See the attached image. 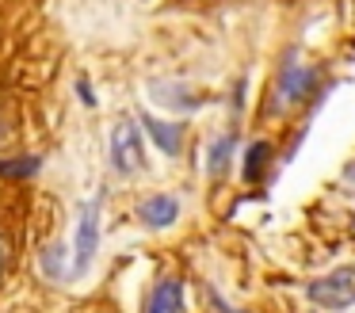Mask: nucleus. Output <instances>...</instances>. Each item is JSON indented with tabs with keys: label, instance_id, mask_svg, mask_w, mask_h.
<instances>
[{
	"label": "nucleus",
	"instance_id": "4",
	"mask_svg": "<svg viewBox=\"0 0 355 313\" xmlns=\"http://www.w3.org/2000/svg\"><path fill=\"white\" fill-rule=\"evenodd\" d=\"M96 248H100V198L80 206L77 241H73V252H69V256H73V275H85V271H88Z\"/></svg>",
	"mask_w": 355,
	"mask_h": 313
},
{
	"label": "nucleus",
	"instance_id": "9",
	"mask_svg": "<svg viewBox=\"0 0 355 313\" xmlns=\"http://www.w3.org/2000/svg\"><path fill=\"white\" fill-rule=\"evenodd\" d=\"M42 271H46L54 282L77 279V275H73V256H69L65 244H50V248H42Z\"/></svg>",
	"mask_w": 355,
	"mask_h": 313
},
{
	"label": "nucleus",
	"instance_id": "3",
	"mask_svg": "<svg viewBox=\"0 0 355 313\" xmlns=\"http://www.w3.org/2000/svg\"><path fill=\"white\" fill-rule=\"evenodd\" d=\"M306 294L321 310H347V305H355V267H336V271L313 279L306 287Z\"/></svg>",
	"mask_w": 355,
	"mask_h": 313
},
{
	"label": "nucleus",
	"instance_id": "11",
	"mask_svg": "<svg viewBox=\"0 0 355 313\" xmlns=\"http://www.w3.org/2000/svg\"><path fill=\"white\" fill-rule=\"evenodd\" d=\"M39 172V157H24V160H0V176H35Z\"/></svg>",
	"mask_w": 355,
	"mask_h": 313
},
{
	"label": "nucleus",
	"instance_id": "12",
	"mask_svg": "<svg viewBox=\"0 0 355 313\" xmlns=\"http://www.w3.org/2000/svg\"><path fill=\"white\" fill-rule=\"evenodd\" d=\"M8 256H12L8 237H4V229H0V282H4V271H8Z\"/></svg>",
	"mask_w": 355,
	"mask_h": 313
},
{
	"label": "nucleus",
	"instance_id": "13",
	"mask_svg": "<svg viewBox=\"0 0 355 313\" xmlns=\"http://www.w3.org/2000/svg\"><path fill=\"white\" fill-rule=\"evenodd\" d=\"M210 302H214V313H248V310H237V305H230L222 294H214V290H210Z\"/></svg>",
	"mask_w": 355,
	"mask_h": 313
},
{
	"label": "nucleus",
	"instance_id": "7",
	"mask_svg": "<svg viewBox=\"0 0 355 313\" xmlns=\"http://www.w3.org/2000/svg\"><path fill=\"white\" fill-rule=\"evenodd\" d=\"M141 126H146V134L153 137V145L164 153V157H176L180 149H184V122H164V119H153V115H146L141 119Z\"/></svg>",
	"mask_w": 355,
	"mask_h": 313
},
{
	"label": "nucleus",
	"instance_id": "8",
	"mask_svg": "<svg viewBox=\"0 0 355 313\" xmlns=\"http://www.w3.org/2000/svg\"><path fill=\"white\" fill-rule=\"evenodd\" d=\"M233 149H237V134H233V130H225V134H218L214 142H210V157H207V172H210V180H222V176L230 172Z\"/></svg>",
	"mask_w": 355,
	"mask_h": 313
},
{
	"label": "nucleus",
	"instance_id": "5",
	"mask_svg": "<svg viewBox=\"0 0 355 313\" xmlns=\"http://www.w3.org/2000/svg\"><path fill=\"white\" fill-rule=\"evenodd\" d=\"M146 313H187V287L176 275H164L149 287L146 294Z\"/></svg>",
	"mask_w": 355,
	"mask_h": 313
},
{
	"label": "nucleus",
	"instance_id": "1",
	"mask_svg": "<svg viewBox=\"0 0 355 313\" xmlns=\"http://www.w3.org/2000/svg\"><path fill=\"white\" fill-rule=\"evenodd\" d=\"M317 88V65H309L298 53H286L279 65L275 81H271V99H268V115H286L298 103H306V96Z\"/></svg>",
	"mask_w": 355,
	"mask_h": 313
},
{
	"label": "nucleus",
	"instance_id": "10",
	"mask_svg": "<svg viewBox=\"0 0 355 313\" xmlns=\"http://www.w3.org/2000/svg\"><path fill=\"white\" fill-rule=\"evenodd\" d=\"M268 160H271V145L268 142H252V145H248V153H245V180L248 183L260 180L263 168H268Z\"/></svg>",
	"mask_w": 355,
	"mask_h": 313
},
{
	"label": "nucleus",
	"instance_id": "2",
	"mask_svg": "<svg viewBox=\"0 0 355 313\" xmlns=\"http://www.w3.org/2000/svg\"><path fill=\"white\" fill-rule=\"evenodd\" d=\"M111 168L119 176H138L146 168V142H141V126L138 119H119L111 130V145H107Z\"/></svg>",
	"mask_w": 355,
	"mask_h": 313
},
{
	"label": "nucleus",
	"instance_id": "6",
	"mask_svg": "<svg viewBox=\"0 0 355 313\" xmlns=\"http://www.w3.org/2000/svg\"><path fill=\"white\" fill-rule=\"evenodd\" d=\"M176 218H180V198L168 195V191H153L138 203V221L146 229H168L176 226Z\"/></svg>",
	"mask_w": 355,
	"mask_h": 313
}]
</instances>
